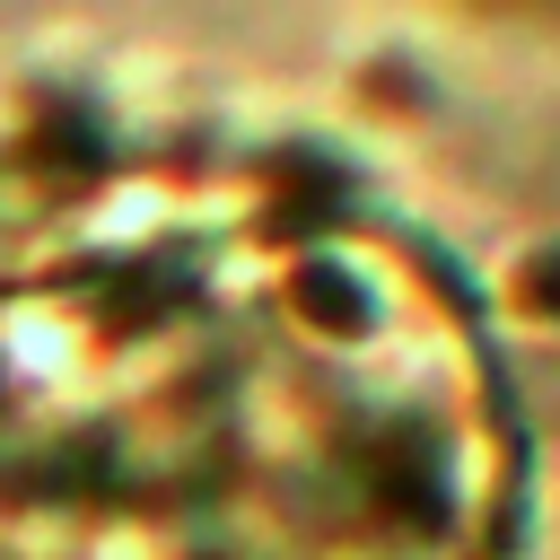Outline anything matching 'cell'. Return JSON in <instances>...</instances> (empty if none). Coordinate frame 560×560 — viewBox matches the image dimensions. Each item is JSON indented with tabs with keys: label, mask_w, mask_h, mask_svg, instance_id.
I'll use <instances>...</instances> for the list:
<instances>
[]
</instances>
